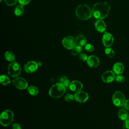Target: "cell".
I'll return each mask as SVG.
<instances>
[{"mask_svg":"<svg viewBox=\"0 0 129 129\" xmlns=\"http://www.w3.org/2000/svg\"><path fill=\"white\" fill-rule=\"evenodd\" d=\"M18 1L20 4L24 6L29 4L31 0H18Z\"/></svg>","mask_w":129,"mask_h":129,"instance_id":"32","label":"cell"},{"mask_svg":"<svg viewBox=\"0 0 129 129\" xmlns=\"http://www.w3.org/2000/svg\"><path fill=\"white\" fill-rule=\"evenodd\" d=\"M115 78V73L113 71L109 70L103 73L101 76L103 82L105 83H109L113 82Z\"/></svg>","mask_w":129,"mask_h":129,"instance_id":"10","label":"cell"},{"mask_svg":"<svg viewBox=\"0 0 129 129\" xmlns=\"http://www.w3.org/2000/svg\"><path fill=\"white\" fill-rule=\"evenodd\" d=\"M96 30L99 32L102 33L106 30V25L105 23L101 19H98L95 23Z\"/></svg>","mask_w":129,"mask_h":129,"instance_id":"15","label":"cell"},{"mask_svg":"<svg viewBox=\"0 0 129 129\" xmlns=\"http://www.w3.org/2000/svg\"><path fill=\"white\" fill-rule=\"evenodd\" d=\"M76 39L77 44L81 46H85L87 44V39L86 37L83 35H78L76 37Z\"/></svg>","mask_w":129,"mask_h":129,"instance_id":"17","label":"cell"},{"mask_svg":"<svg viewBox=\"0 0 129 129\" xmlns=\"http://www.w3.org/2000/svg\"><path fill=\"white\" fill-rule=\"evenodd\" d=\"M112 100L114 105L117 107H121L124 104L125 102V97L122 92L117 91L113 94Z\"/></svg>","mask_w":129,"mask_h":129,"instance_id":"6","label":"cell"},{"mask_svg":"<svg viewBox=\"0 0 129 129\" xmlns=\"http://www.w3.org/2000/svg\"><path fill=\"white\" fill-rule=\"evenodd\" d=\"M83 87V85L82 83L77 80L73 81L71 82H70L69 85V89L73 92H77L79 91H81Z\"/></svg>","mask_w":129,"mask_h":129,"instance_id":"14","label":"cell"},{"mask_svg":"<svg viewBox=\"0 0 129 129\" xmlns=\"http://www.w3.org/2000/svg\"><path fill=\"white\" fill-rule=\"evenodd\" d=\"M12 83L16 88L20 90H24L28 87L27 81L21 77H16L12 81Z\"/></svg>","mask_w":129,"mask_h":129,"instance_id":"8","label":"cell"},{"mask_svg":"<svg viewBox=\"0 0 129 129\" xmlns=\"http://www.w3.org/2000/svg\"><path fill=\"white\" fill-rule=\"evenodd\" d=\"M5 57L7 60L11 62L14 61L16 59L15 54L12 51H8L5 52Z\"/></svg>","mask_w":129,"mask_h":129,"instance_id":"19","label":"cell"},{"mask_svg":"<svg viewBox=\"0 0 129 129\" xmlns=\"http://www.w3.org/2000/svg\"><path fill=\"white\" fill-rule=\"evenodd\" d=\"M14 120V113L10 110L3 111L0 115V122L4 126L10 125Z\"/></svg>","mask_w":129,"mask_h":129,"instance_id":"4","label":"cell"},{"mask_svg":"<svg viewBox=\"0 0 129 129\" xmlns=\"http://www.w3.org/2000/svg\"><path fill=\"white\" fill-rule=\"evenodd\" d=\"M124 107L125 108H126L127 110H129V99L125 101L124 104Z\"/></svg>","mask_w":129,"mask_h":129,"instance_id":"34","label":"cell"},{"mask_svg":"<svg viewBox=\"0 0 129 129\" xmlns=\"http://www.w3.org/2000/svg\"><path fill=\"white\" fill-rule=\"evenodd\" d=\"M38 67V64L34 61H30L27 62L24 66L25 71L27 73H33L36 71Z\"/></svg>","mask_w":129,"mask_h":129,"instance_id":"12","label":"cell"},{"mask_svg":"<svg viewBox=\"0 0 129 129\" xmlns=\"http://www.w3.org/2000/svg\"><path fill=\"white\" fill-rule=\"evenodd\" d=\"M82 51V46L78 45H76V46H75L72 50V54L74 55V56H76L77 55H79L80 53H81V52Z\"/></svg>","mask_w":129,"mask_h":129,"instance_id":"24","label":"cell"},{"mask_svg":"<svg viewBox=\"0 0 129 129\" xmlns=\"http://www.w3.org/2000/svg\"><path fill=\"white\" fill-rule=\"evenodd\" d=\"M12 129H21V125L18 123H14L12 125Z\"/></svg>","mask_w":129,"mask_h":129,"instance_id":"33","label":"cell"},{"mask_svg":"<svg viewBox=\"0 0 129 129\" xmlns=\"http://www.w3.org/2000/svg\"><path fill=\"white\" fill-rule=\"evenodd\" d=\"M24 10V5L20 4L19 5H18L15 8V9L14 10V13L16 16H20L23 14Z\"/></svg>","mask_w":129,"mask_h":129,"instance_id":"20","label":"cell"},{"mask_svg":"<svg viewBox=\"0 0 129 129\" xmlns=\"http://www.w3.org/2000/svg\"><path fill=\"white\" fill-rule=\"evenodd\" d=\"M123 129H129V119L124 121L122 125Z\"/></svg>","mask_w":129,"mask_h":129,"instance_id":"31","label":"cell"},{"mask_svg":"<svg viewBox=\"0 0 129 129\" xmlns=\"http://www.w3.org/2000/svg\"><path fill=\"white\" fill-rule=\"evenodd\" d=\"M110 9V6L107 2H101L94 4L92 11L95 18L102 20L108 16Z\"/></svg>","mask_w":129,"mask_h":129,"instance_id":"1","label":"cell"},{"mask_svg":"<svg viewBox=\"0 0 129 129\" xmlns=\"http://www.w3.org/2000/svg\"><path fill=\"white\" fill-rule=\"evenodd\" d=\"M85 49L88 52H92L94 50V47L92 44L88 43L86 44V45L85 46Z\"/></svg>","mask_w":129,"mask_h":129,"instance_id":"28","label":"cell"},{"mask_svg":"<svg viewBox=\"0 0 129 129\" xmlns=\"http://www.w3.org/2000/svg\"><path fill=\"white\" fill-rule=\"evenodd\" d=\"M59 83L65 87H67L69 86V85L70 83L69 79L67 78V77L64 76L60 77L59 79Z\"/></svg>","mask_w":129,"mask_h":129,"instance_id":"23","label":"cell"},{"mask_svg":"<svg viewBox=\"0 0 129 129\" xmlns=\"http://www.w3.org/2000/svg\"><path fill=\"white\" fill-rule=\"evenodd\" d=\"M18 0H4L5 3L10 6H14L15 5L17 2Z\"/></svg>","mask_w":129,"mask_h":129,"instance_id":"30","label":"cell"},{"mask_svg":"<svg viewBox=\"0 0 129 129\" xmlns=\"http://www.w3.org/2000/svg\"><path fill=\"white\" fill-rule=\"evenodd\" d=\"M99 59L97 56L90 55L88 57L87 60V63L88 66L92 68H95L99 64Z\"/></svg>","mask_w":129,"mask_h":129,"instance_id":"13","label":"cell"},{"mask_svg":"<svg viewBox=\"0 0 129 129\" xmlns=\"http://www.w3.org/2000/svg\"><path fill=\"white\" fill-rule=\"evenodd\" d=\"M88 56L86 53H80L79 55V59L81 60H82L83 61H87V59H88Z\"/></svg>","mask_w":129,"mask_h":129,"instance_id":"29","label":"cell"},{"mask_svg":"<svg viewBox=\"0 0 129 129\" xmlns=\"http://www.w3.org/2000/svg\"><path fill=\"white\" fill-rule=\"evenodd\" d=\"M92 11L90 8L86 4L79 5L76 10V15L80 20H87L92 16Z\"/></svg>","mask_w":129,"mask_h":129,"instance_id":"2","label":"cell"},{"mask_svg":"<svg viewBox=\"0 0 129 129\" xmlns=\"http://www.w3.org/2000/svg\"><path fill=\"white\" fill-rule=\"evenodd\" d=\"M115 80L116 81L119 83H122L125 81V77L123 75H117L115 76Z\"/></svg>","mask_w":129,"mask_h":129,"instance_id":"26","label":"cell"},{"mask_svg":"<svg viewBox=\"0 0 129 129\" xmlns=\"http://www.w3.org/2000/svg\"><path fill=\"white\" fill-rule=\"evenodd\" d=\"M64 99L65 101L67 102H71L73 101L74 99H75L74 95H73L72 94H68L64 96Z\"/></svg>","mask_w":129,"mask_h":129,"instance_id":"27","label":"cell"},{"mask_svg":"<svg viewBox=\"0 0 129 129\" xmlns=\"http://www.w3.org/2000/svg\"><path fill=\"white\" fill-rule=\"evenodd\" d=\"M89 95L84 91H79L76 92L74 94L75 100L79 103H84L86 102L89 99Z\"/></svg>","mask_w":129,"mask_h":129,"instance_id":"9","label":"cell"},{"mask_svg":"<svg viewBox=\"0 0 129 129\" xmlns=\"http://www.w3.org/2000/svg\"><path fill=\"white\" fill-rule=\"evenodd\" d=\"M28 92L32 96H36L39 93L38 88L34 86H30L27 88Z\"/></svg>","mask_w":129,"mask_h":129,"instance_id":"21","label":"cell"},{"mask_svg":"<svg viewBox=\"0 0 129 129\" xmlns=\"http://www.w3.org/2000/svg\"><path fill=\"white\" fill-rule=\"evenodd\" d=\"M66 92V87L60 83L52 85L49 90V95L53 98H58L62 96Z\"/></svg>","mask_w":129,"mask_h":129,"instance_id":"3","label":"cell"},{"mask_svg":"<svg viewBox=\"0 0 129 129\" xmlns=\"http://www.w3.org/2000/svg\"><path fill=\"white\" fill-rule=\"evenodd\" d=\"M118 116L122 120H126L128 119L127 112L123 109H120L118 112Z\"/></svg>","mask_w":129,"mask_h":129,"instance_id":"18","label":"cell"},{"mask_svg":"<svg viewBox=\"0 0 129 129\" xmlns=\"http://www.w3.org/2000/svg\"><path fill=\"white\" fill-rule=\"evenodd\" d=\"M8 73L9 75L12 77H17L21 73V68L20 65L15 61L11 62L9 64L8 67Z\"/></svg>","mask_w":129,"mask_h":129,"instance_id":"5","label":"cell"},{"mask_svg":"<svg viewBox=\"0 0 129 129\" xmlns=\"http://www.w3.org/2000/svg\"><path fill=\"white\" fill-rule=\"evenodd\" d=\"M113 72L116 75L121 74L124 71V66L119 62H116L113 66Z\"/></svg>","mask_w":129,"mask_h":129,"instance_id":"16","label":"cell"},{"mask_svg":"<svg viewBox=\"0 0 129 129\" xmlns=\"http://www.w3.org/2000/svg\"><path fill=\"white\" fill-rule=\"evenodd\" d=\"M62 44L66 48L72 49L77 45L76 39L72 36H68L62 39Z\"/></svg>","mask_w":129,"mask_h":129,"instance_id":"7","label":"cell"},{"mask_svg":"<svg viewBox=\"0 0 129 129\" xmlns=\"http://www.w3.org/2000/svg\"><path fill=\"white\" fill-rule=\"evenodd\" d=\"M114 41L112 35L107 32H105L102 37V42L106 47H109L112 45Z\"/></svg>","mask_w":129,"mask_h":129,"instance_id":"11","label":"cell"},{"mask_svg":"<svg viewBox=\"0 0 129 129\" xmlns=\"http://www.w3.org/2000/svg\"><path fill=\"white\" fill-rule=\"evenodd\" d=\"M105 53L106 55L110 58H112L115 55V52L114 51V50L109 47H106L105 48Z\"/></svg>","mask_w":129,"mask_h":129,"instance_id":"25","label":"cell"},{"mask_svg":"<svg viewBox=\"0 0 129 129\" xmlns=\"http://www.w3.org/2000/svg\"><path fill=\"white\" fill-rule=\"evenodd\" d=\"M128 119H129V114H128Z\"/></svg>","mask_w":129,"mask_h":129,"instance_id":"35","label":"cell"},{"mask_svg":"<svg viewBox=\"0 0 129 129\" xmlns=\"http://www.w3.org/2000/svg\"><path fill=\"white\" fill-rule=\"evenodd\" d=\"M0 83L3 85H7L11 83L10 79L5 75H2L0 77Z\"/></svg>","mask_w":129,"mask_h":129,"instance_id":"22","label":"cell"}]
</instances>
